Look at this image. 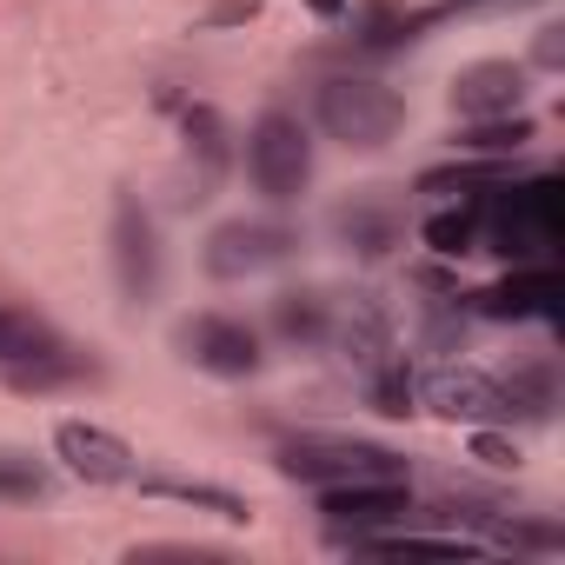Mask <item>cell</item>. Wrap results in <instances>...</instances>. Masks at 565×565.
<instances>
[{
    "mask_svg": "<svg viewBox=\"0 0 565 565\" xmlns=\"http://www.w3.org/2000/svg\"><path fill=\"white\" fill-rule=\"evenodd\" d=\"M486 206V233H479V253H499L505 266H539V259H558V233H565V193L552 173H532V180H505L492 193H479Z\"/></svg>",
    "mask_w": 565,
    "mask_h": 565,
    "instance_id": "6da1fadb",
    "label": "cell"
},
{
    "mask_svg": "<svg viewBox=\"0 0 565 565\" xmlns=\"http://www.w3.org/2000/svg\"><path fill=\"white\" fill-rule=\"evenodd\" d=\"M313 120L347 153H380L406 127V94L386 87V81H373V74H333L313 94Z\"/></svg>",
    "mask_w": 565,
    "mask_h": 565,
    "instance_id": "7a4b0ae2",
    "label": "cell"
},
{
    "mask_svg": "<svg viewBox=\"0 0 565 565\" xmlns=\"http://www.w3.org/2000/svg\"><path fill=\"white\" fill-rule=\"evenodd\" d=\"M246 180L266 206H294L313 186V134L300 114L287 107H266L246 127Z\"/></svg>",
    "mask_w": 565,
    "mask_h": 565,
    "instance_id": "3957f363",
    "label": "cell"
},
{
    "mask_svg": "<svg viewBox=\"0 0 565 565\" xmlns=\"http://www.w3.org/2000/svg\"><path fill=\"white\" fill-rule=\"evenodd\" d=\"M273 466L294 486H347V479H393L406 472V459L380 439H353V433H300L273 452Z\"/></svg>",
    "mask_w": 565,
    "mask_h": 565,
    "instance_id": "277c9868",
    "label": "cell"
},
{
    "mask_svg": "<svg viewBox=\"0 0 565 565\" xmlns=\"http://www.w3.org/2000/svg\"><path fill=\"white\" fill-rule=\"evenodd\" d=\"M300 253V233L287 226V220H220L213 233H206V253H200V266L213 273V279H259V273H273V266H287Z\"/></svg>",
    "mask_w": 565,
    "mask_h": 565,
    "instance_id": "5b68a950",
    "label": "cell"
},
{
    "mask_svg": "<svg viewBox=\"0 0 565 565\" xmlns=\"http://www.w3.org/2000/svg\"><path fill=\"white\" fill-rule=\"evenodd\" d=\"M173 347H180V360H193V366L213 373V380H253V373L266 366L259 327L239 320V313H193V320H180Z\"/></svg>",
    "mask_w": 565,
    "mask_h": 565,
    "instance_id": "8992f818",
    "label": "cell"
},
{
    "mask_svg": "<svg viewBox=\"0 0 565 565\" xmlns=\"http://www.w3.org/2000/svg\"><path fill=\"white\" fill-rule=\"evenodd\" d=\"M114 287H120V300L127 307H147L153 294H160V226H153V213L140 206V193H114Z\"/></svg>",
    "mask_w": 565,
    "mask_h": 565,
    "instance_id": "52a82bcc",
    "label": "cell"
},
{
    "mask_svg": "<svg viewBox=\"0 0 565 565\" xmlns=\"http://www.w3.org/2000/svg\"><path fill=\"white\" fill-rule=\"evenodd\" d=\"M320 519H327V539H353V532L406 525V519H413V486H406V472H393V479L320 486Z\"/></svg>",
    "mask_w": 565,
    "mask_h": 565,
    "instance_id": "ba28073f",
    "label": "cell"
},
{
    "mask_svg": "<svg viewBox=\"0 0 565 565\" xmlns=\"http://www.w3.org/2000/svg\"><path fill=\"white\" fill-rule=\"evenodd\" d=\"M558 300H565V279H558V266L552 259H539V266H512L505 279H492V287H479V294H459V307L472 313V320H558Z\"/></svg>",
    "mask_w": 565,
    "mask_h": 565,
    "instance_id": "9c48e42d",
    "label": "cell"
},
{
    "mask_svg": "<svg viewBox=\"0 0 565 565\" xmlns=\"http://www.w3.org/2000/svg\"><path fill=\"white\" fill-rule=\"evenodd\" d=\"M327 226H333V239H340L353 259H386V253L406 239V206H399L393 193L366 186V193H347V200L327 213Z\"/></svg>",
    "mask_w": 565,
    "mask_h": 565,
    "instance_id": "30bf717a",
    "label": "cell"
},
{
    "mask_svg": "<svg viewBox=\"0 0 565 565\" xmlns=\"http://www.w3.org/2000/svg\"><path fill=\"white\" fill-rule=\"evenodd\" d=\"M327 347H340V360H353L360 373L386 366V360L399 353L393 307H386L380 294H347V300H333V340H327Z\"/></svg>",
    "mask_w": 565,
    "mask_h": 565,
    "instance_id": "8fae6325",
    "label": "cell"
},
{
    "mask_svg": "<svg viewBox=\"0 0 565 565\" xmlns=\"http://www.w3.org/2000/svg\"><path fill=\"white\" fill-rule=\"evenodd\" d=\"M54 452H61V466L74 472V479H87V486H127L140 466H134V446L120 439V433H107V426H94V419H61L54 426Z\"/></svg>",
    "mask_w": 565,
    "mask_h": 565,
    "instance_id": "7c38bea8",
    "label": "cell"
},
{
    "mask_svg": "<svg viewBox=\"0 0 565 565\" xmlns=\"http://www.w3.org/2000/svg\"><path fill=\"white\" fill-rule=\"evenodd\" d=\"M452 114L459 120H499L525 114V67L519 61H472L452 74Z\"/></svg>",
    "mask_w": 565,
    "mask_h": 565,
    "instance_id": "4fadbf2b",
    "label": "cell"
},
{
    "mask_svg": "<svg viewBox=\"0 0 565 565\" xmlns=\"http://www.w3.org/2000/svg\"><path fill=\"white\" fill-rule=\"evenodd\" d=\"M426 406L446 413V419H472V426L505 419L499 373H479V366H433V373H426Z\"/></svg>",
    "mask_w": 565,
    "mask_h": 565,
    "instance_id": "5bb4252c",
    "label": "cell"
},
{
    "mask_svg": "<svg viewBox=\"0 0 565 565\" xmlns=\"http://www.w3.org/2000/svg\"><path fill=\"white\" fill-rule=\"evenodd\" d=\"M273 340L294 353H320L333 340V294L320 287H287L273 300Z\"/></svg>",
    "mask_w": 565,
    "mask_h": 565,
    "instance_id": "9a60e30c",
    "label": "cell"
},
{
    "mask_svg": "<svg viewBox=\"0 0 565 565\" xmlns=\"http://www.w3.org/2000/svg\"><path fill=\"white\" fill-rule=\"evenodd\" d=\"M479 233H486V206H479V193H459L452 206H439V213L419 226V239H426L439 259H466V253H479Z\"/></svg>",
    "mask_w": 565,
    "mask_h": 565,
    "instance_id": "2e32d148",
    "label": "cell"
},
{
    "mask_svg": "<svg viewBox=\"0 0 565 565\" xmlns=\"http://www.w3.org/2000/svg\"><path fill=\"white\" fill-rule=\"evenodd\" d=\"M499 393H505V426H512V419H519V426H545L552 406H558L552 366H512V373H499Z\"/></svg>",
    "mask_w": 565,
    "mask_h": 565,
    "instance_id": "e0dca14e",
    "label": "cell"
},
{
    "mask_svg": "<svg viewBox=\"0 0 565 565\" xmlns=\"http://www.w3.org/2000/svg\"><path fill=\"white\" fill-rule=\"evenodd\" d=\"M539 140V127L525 120V114H499V120H466V134L452 140L459 153H472V160H512V153H525Z\"/></svg>",
    "mask_w": 565,
    "mask_h": 565,
    "instance_id": "ac0fdd59",
    "label": "cell"
},
{
    "mask_svg": "<svg viewBox=\"0 0 565 565\" xmlns=\"http://www.w3.org/2000/svg\"><path fill=\"white\" fill-rule=\"evenodd\" d=\"M0 373H8L14 393H54V386H81V380H94L100 366L81 360L74 347H54V353H41V360H28V366H0Z\"/></svg>",
    "mask_w": 565,
    "mask_h": 565,
    "instance_id": "d6986e66",
    "label": "cell"
},
{
    "mask_svg": "<svg viewBox=\"0 0 565 565\" xmlns=\"http://www.w3.org/2000/svg\"><path fill=\"white\" fill-rule=\"evenodd\" d=\"M140 492H153V499H180V505H193V512H213V519H246V499L239 492H226V486H206V479H173V472H147L140 479Z\"/></svg>",
    "mask_w": 565,
    "mask_h": 565,
    "instance_id": "ffe728a7",
    "label": "cell"
},
{
    "mask_svg": "<svg viewBox=\"0 0 565 565\" xmlns=\"http://www.w3.org/2000/svg\"><path fill=\"white\" fill-rule=\"evenodd\" d=\"M54 347H61V333L47 320H34L21 307H0V366H28V360H41Z\"/></svg>",
    "mask_w": 565,
    "mask_h": 565,
    "instance_id": "44dd1931",
    "label": "cell"
},
{
    "mask_svg": "<svg viewBox=\"0 0 565 565\" xmlns=\"http://www.w3.org/2000/svg\"><path fill=\"white\" fill-rule=\"evenodd\" d=\"M54 492V472L34 459V452H14V446H0V499L8 505H34Z\"/></svg>",
    "mask_w": 565,
    "mask_h": 565,
    "instance_id": "7402d4cb",
    "label": "cell"
},
{
    "mask_svg": "<svg viewBox=\"0 0 565 565\" xmlns=\"http://www.w3.org/2000/svg\"><path fill=\"white\" fill-rule=\"evenodd\" d=\"M366 393H373V413H386V419H406L413 413V399H419V386H413V373H406V360L393 353L386 366H373L366 373Z\"/></svg>",
    "mask_w": 565,
    "mask_h": 565,
    "instance_id": "603a6c76",
    "label": "cell"
},
{
    "mask_svg": "<svg viewBox=\"0 0 565 565\" xmlns=\"http://www.w3.org/2000/svg\"><path fill=\"white\" fill-rule=\"evenodd\" d=\"M186 147L200 153V167H206V173H220V167H226V127H220V114H213V107H186Z\"/></svg>",
    "mask_w": 565,
    "mask_h": 565,
    "instance_id": "cb8c5ba5",
    "label": "cell"
},
{
    "mask_svg": "<svg viewBox=\"0 0 565 565\" xmlns=\"http://www.w3.org/2000/svg\"><path fill=\"white\" fill-rule=\"evenodd\" d=\"M472 459H486V466H519V446H512L505 433H472Z\"/></svg>",
    "mask_w": 565,
    "mask_h": 565,
    "instance_id": "d4e9b609",
    "label": "cell"
},
{
    "mask_svg": "<svg viewBox=\"0 0 565 565\" xmlns=\"http://www.w3.org/2000/svg\"><path fill=\"white\" fill-rule=\"evenodd\" d=\"M532 61H539V67H565V28H539Z\"/></svg>",
    "mask_w": 565,
    "mask_h": 565,
    "instance_id": "484cf974",
    "label": "cell"
},
{
    "mask_svg": "<svg viewBox=\"0 0 565 565\" xmlns=\"http://www.w3.org/2000/svg\"><path fill=\"white\" fill-rule=\"evenodd\" d=\"M233 21H253V0H226V8H213V28H233Z\"/></svg>",
    "mask_w": 565,
    "mask_h": 565,
    "instance_id": "4316f807",
    "label": "cell"
},
{
    "mask_svg": "<svg viewBox=\"0 0 565 565\" xmlns=\"http://www.w3.org/2000/svg\"><path fill=\"white\" fill-rule=\"evenodd\" d=\"M347 8V0H313V14H340Z\"/></svg>",
    "mask_w": 565,
    "mask_h": 565,
    "instance_id": "83f0119b",
    "label": "cell"
}]
</instances>
